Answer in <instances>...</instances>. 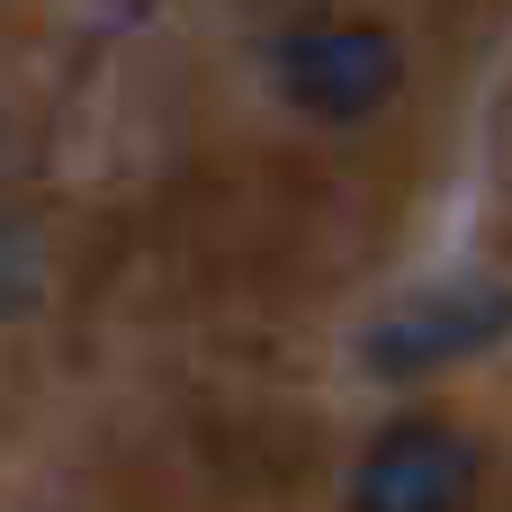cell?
I'll list each match as a JSON object with an SVG mask.
<instances>
[{"mask_svg":"<svg viewBox=\"0 0 512 512\" xmlns=\"http://www.w3.org/2000/svg\"><path fill=\"white\" fill-rule=\"evenodd\" d=\"M279 90L297 117L360 126L405 90V45L378 18H297L279 36Z\"/></svg>","mask_w":512,"mask_h":512,"instance_id":"1","label":"cell"},{"mask_svg":"<svg viewBox=\"0 0 512 512\" xmlns=\"http://www.w3.org/2000/svg\"><path fill=\"white\" fill-rule=\"evenodd\" d=\"M512 333V288L504 279H450L432 297H405L378 333H369V369L378 378H423V369H450L486 342Z\"/></svg>","mask_w":512,"mask_h":512,"instance_id":"2","label":"cell"},{"mask_svg":"<svg viewBox=\"0 0 512 512\" xmlns=\"http://www.w3.org/2000/svg\"><path fill=\"white\" fill-rule=\"evenodd\" d=\"M477 486V450L432 423V414H405L369 441L360 477H351V512H459Z\"/></svg>","mask_w":512,"mask_h":512,"instance_id":"3","label":"cell"},{"mask_svg":"<svg viewBox=\"0 0 512 512\" xmlns=\"http://www.w3.org/2000/svg\"><path fill=\"white\" fill-rule=\"evenodd\" d=\"M27 306H36V243H27V225L0 216V324L27 315Z\"/></svg>","mask_w":512,"mask_h":512,"instance_id":"4","label":"cell"}]
</instances>
